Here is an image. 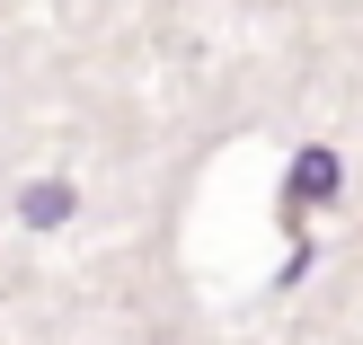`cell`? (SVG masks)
<instances>
[{
	"mask_svg": "<svg viewBox=\"0 0 363 345\" xmlns=\"http://www.w3.org/2000/svg\"><path fill=\"white\" fill-rule=\"evenodd\" d=\"M337 195V151H301L293 159V204H328Z\"/></svg>",
	"mask_w": 363,
	"mask_h": 345,
	"instance_id": "obj_1",
	"label": "cell"
},
{
	"mask_svg": "<svg viewBox=\"0 0 363 345\" xmlns=\"http://www.w3.org/2000/svg\"><path fill=\"white\" fill-rule=\"evenodd\" d=\"M62 213H71V186H35L27 195V222H62Z\"/></svg>",
	"mask_w": 363,
	"mask_h": 345,
	"instance_id": "obj_2",
	"label": "cell"
}]
</instances>
